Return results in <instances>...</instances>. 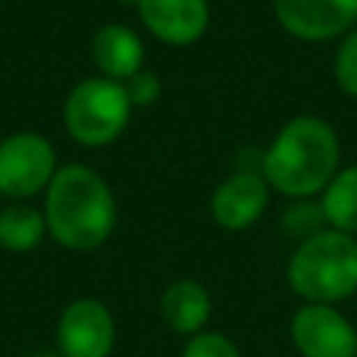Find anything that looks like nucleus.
<instances>
[{"label": "nucleus", "instance_id": "4468645a", "mask_svg": "<svg viewBox=\"0 0 357 357\" xmlns=\"http://www.w3.org/2000/svg\"><path fill=\"white\" fill-rule=\"evenodd\" d=\"M321 215L329 229L357 237V165L340 167L321 190Z\"/></svg>", "mask_w": 357, "mask_h": 357}, {"label": "nucleus", "instance_id": "f8f14e48", "mask_svg": "<svg viewBox=\"0 0 357 357\" xmlns=\"http://www.w3.org/2000/svg\"><path fill=\"white\" fill-rule=\"evenodd\" d=\"M159 312L173 335L192 337L204 332L212 318V296L195 279H176L162 290Z\"/></svg>", "mask_w": 357, "mask_h": 357}, {"label": "nucleus", "instance_id": "0eeeda50", "mask_svg": "<svg viewBox=\"0 0 357 357\" xmlns=\"http://www.w3.org/2000/svg\"><path fill=\"white\" fill-rule=\"evenodd\" d=\"M290 340L301 357H357V326L335 304H301L290 318Z\"/></svg>", "mask_w": 357, "mask_h": 357}, {"label": "nucleus", "instance_id": "ddd939ff", "mask_svg": "<svg viewBox=\"0 0 357 357\" xmlns=\"http://www.w3.org/2000/svg\"><path fill=\"white\" fill-rule=\"evenodd\" d=\"M47 234L45 212L25 201H11L0 209V248L11 254H28L42 245Z\"/></svg>", "mask_w": 357, "mask_h": 357}, {"label": "nucleus", "instance_id": "a211bd4d", "mask_svg": "<svg viewBox=\"0 0 357 357\" xmlns=\"http://www.w3.org/2000/svg\"><path fill=\"white\" fill-rule=\"evenodd\" d=\"M28 357H61L59 351H36V354H28Z\"/></svg>", "mask_w": 357, "mask_h": 357}, {"label": "nucleus", "instance_id": "423d86ee", "mask_svg": "<svg viewBox=\"0 0 357 357\" xmlns=\"http://www.w3.org/2000/svg\"><path fill=\"white\" fill-rule=\"evenodd\" d=\"M114 340V315L100 298H75L56 321V351L61 357H112Z\"/></svg>", "mask_w": 357, "mask_h": 357}, {"label": "nucleus", "instance_id": "6ab92c4d", "mask_svg": "<svg viewBox=\"0 0 357 357\" xmlns=\"http://www.w3.org/2000/svg\"><path fill=\"white\" fill-rule=\"evenodd\" d=\"M123 3H128V6H134V3H137V0H123Z\"/></svg>", "mask_w": 357, "mask_h": 357}, {"label": "nucleus", "instance_id": "f257e3e1", "mask_svg": "<svg viewBox=\"0 0 357 357\" xmlns=\"http://www.w3.org/2000/svg\"><path fill=\"white\" fill-rule=\"evenodd\" d=\"M340 170V139L332 123L318 114L290 117L262 151L259 173L284 198H312Z\"/></svg>", "mask_w": 357, "mask_h": 357}, {"label": "nucleus", "instance_id": "39448f33", "mask_svg": "<svg viewBox=\"0 0 357 357\" xmlns=\"http://www.w3.org/2000/svg\"><path fill=\"white\" fill-rule=\"evenodd\" d=\"M56 148L39 131H14L0 139V195L11 201L45 192L56 176Z\"/></svg>", "mask_w": 357, "mask_h": 357}, {"label": "nucleus", "instance_id": "f3484780", "mask_svg": "<svg viewBox=\"0 0 357 357\" xmlns=\"http://www.w3.org/2000/svg\"><path fill=\"white\" fill-rule=\"evenodd\" d=\"M123 86H126L128 100H131L134 109L153 106V103L159 100V95H162V81H159V75L151 73V70H145V67H142L139 73H134L128 81H123Z\"/></svg>", "mask_w": 357, "mask_h": 357}, {"label": "nucleus", "instance_id": "6e6552de", "mask_svg": "<svg viewBox=\"0 0 357 357\" xmlns=\"http://www.w3.org/2000/svg\"><path fill=\"white\" fill-rule=\"evenodd\" d=\"M284 33L298 42H332L357 28V0H271Z\"/></svg>", "mask_w": 357, "mask_h": 357}, {"label": "nucleus", "instance_id": "9d476101", "mask_svg": "<svg viewBox=\"0 0 357 357\" xmlns=\"http://www.w3.org/2000/svg\"><path fill=\"white\" fill-rule=\"evenodd\" d=\"M142 28L162 45H195L209 28V0H137Z\"/></svg>", "mask_w": 357, "mask_h": 357}, {"label": "nucleus", "instance_id": "f03ea898", "mask_svg": "<svg viewBox=\"0 0 357 357\" xmlns=\"http://www.w3.org/2000/svg\"><path fill=\"white\" fill-rule=\"evenodd\" d=\"M47 234L67 251L100 248L117 223V201L106 178L89 165H61L45 190Z\"/></svg>", "mask_w": 357, "mask_h": 357}, {"label": "nucleus", "instance_id": "9b49d317", "mask_svg": "<svg viewBox=\"0 0 357 357\" xmlns=\"http://www.w3.org/2000/svg\"><path fill=\"white\" fill-rule=\"evenodd\" d=\"M89 53L100 75L120 84L128 81L134 73H139L145 64V45L139 33L123 22L100 25L89 42Z\"/></svg>", "mask_w": 357, "mask_h": 357}, {"label": "nucleus", "instance_id": "2eb2a0df", "mask_svg": "<svg viewBox=\"0 0 357 357\" xmlns=\"http://www.w3.org/2000/svg\"><path fill=\"white\" fill-rule=\"evenodd\" d=\"M332 75L340 92L357 100V28L340 36L335 59H332Z\"/></svg>", "mask_w": 357, "mask_h": 357}, {"label": "nucleus", "instance_id": "7ed1b4c3", "mask_svg": "<svg viewBox=\"0 0 357 357\" xmlns=\"http://www.w3.org/2000/svg\"><path fill=\"white\" fill-rule=\"evenodd\" d=\"M287 284L307 304H340L357 293V237L337 229L307 234L287 259Z\"/></svg>", "mask_w": 357, "mask_h": 357}, {"label": "nucleus", "instance_id": "dca6fc26", "mask_svg": "<svg viewBox=\"0 0 357 357\" xmlns=\"http://www.w3.org/2000/svg\"><path fill=\"white\" fill-rule=\"evenodd\" d=\"M181 357H243V354L229 335L215 332V329H204V332L187 337Z\"/></svg>", "mask_w": 357, "mask_h": 357}, {"label": "nucleus", "instance_id": "20e7f679", "mask_svg": "<svg viewBox=\"0 0 357 357\" xmlns=\"http://www.w3.org/2000/svg\"><path fill=\"white\" fill-rule=\"evenodd\" d=\"M131 112L134 106L120 81L92 75L67 92L61 120L73 142L84 148H103L128 128Z\"/></svg>", "mask_w": 357, "mask_h": 357}, {"label": "nucleus", "instance_id": "1a4fd4ad", "mask_svg": "<svg viewBox=\"0 0 357 357\" xmlns=\"http://www.w3.org/2000/svg\"><path fill=\"white\" fill-rule=\"evenodd\" d=\"M271 187L259 170H234L209 198V215L223 231H245L265 215Z\"/></svg>", "mask_w": 357, "mask_h": 357}]
</instances>
